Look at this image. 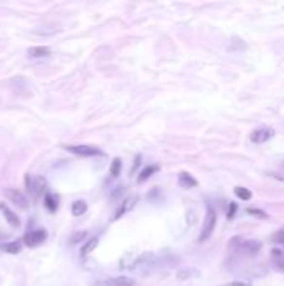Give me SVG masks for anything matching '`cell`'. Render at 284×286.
Segmentation results:
<instances>
[{
	"label": "cell",
	"instance_id": "8fae6325",
	"mask_svg": "<svg viewBox=\"0 0 284 286\" xmlns=\"http://www.w3.org/2000/svg\"><path fill=\"white\" fill-rule=\"evenodd\" d=\"M261 250V243L257 239H249V241H244V243L241 244V251H244L248 256H254L259 253Z\"/></svg>",
	"mask_w": 284,
	"mask_h": 286
},
{
	"label": "cell",
	"instance_id": "7c38bea8",
	"mask_svg": "<svg viewBox=\"0 0 284 286\" xmlns=\"http://www.w3.org/2000/svg\"><path fill=\"white\" fill-rule=\"evenodd\" d=\"M198 276H199V271L196 268H181L176 273V278L179 281H187L191 278H198Z\"/></svg>",
	"mask_w": 284,
	"mask_h": 286
},
{
	"label": "cell",
	"instance_id": "4fadbf2b",
	"mask_svg": "<svg viewBox=\"0 0 284 286\" xmlns=\"http://www.w3.org/2000/svg\"><path fill=\"white\" fill-rule=\"evenodd\" d=\"M50 55V49L49 47H44V45H39V47H32L29 49V57H49Z\"/></svg>",
	"mask_w": 284,
	"mask_h": 286
},
{
	"label": "cell",
	"instance_id": "5bb4252c",
	"mask_svg": "<svg viewBox=\"0 0 284 286\" xmlns=\"http://www.w3.org/2000/svg\"><path fill=\"white\" fill-rule=\"evenodd\" d=\"M179 184L184 187V189H189V187L198 186V181L192 178L191 174H187V172H181L179 174Z\"/></svg>",
	"mask_w": 284,
	"mask_h": 286
},
{
	"label": "cell",
	"instance_id": "ba28073f",
	"mask_svg": "<svg viewBox=\"0 0 284 286\" xmlns=\"http://www.w3.org/2000/svg\"><path fill=\"white\" fill-rule=\"evenodd\" d=\"M137 199H139L137 196H129V198L124 199L120 208L116 211V214H114V219H119V218H122L124 214L127 213V211H131L135 204H137Z\"/></svg>",
	"mask_w": 284,
	"mask_h": 286
},
{
	"label": "cell",
	"instance_id": "d6986e66",
	"mask_svg": "<svg viewBox=\"0 0 284 286\" xmlns=\"http://www.w3.org/2000/svg\"><path fill=\"white\" fill-rule=\"evenodd\" d=\"M85 211H87V204L82 199H79V201H75L74 204H72V214H74V216H82Z\"/></svg>",
	"mask_w": 284,
	"mask_h": 286
},
{
	"label": "cell",
	"instance_id": "3957f363",
	"mask_svg": "<svg viewBox=\"0 0 284 286\" xmlns=\"http://www.w3.org/2000/svg\"><path fill=\"white\" fill-rule=\"evenodd\" d=\"M156 265V254L154 253H141L135 256L127 265V269H141V268H152Z\"/></svg>",
	"mask_w": 284,
	"mask_h": 286
},
{
	"label": "cell",
	"instance_id": "277c9868",
	"mask_svg": "<svg viewBox=\"0 0 284 286\" xmlns=\"http://www.w3.org/2000/svg\"><path fill=\"white\" fill-rule=\"evenodd\" d=\"M64 148L72 154H77V156H84V157L100 156L102 154V151L94 148V146H64Z\"/></svg>",
	"mask_w": 284,
	"mask_h": 286
},
{
	"label": "cell",
	"instance_id": "9c48e42d",
	"mask_svg": "<svg viewBox=\"0 0 284 286\" xmlns=\"http://www.w3.org/2000/svg\"><path fill=\"white\" fill-rule=\"evenodd\" d=\"M272 129H267V127H261V129H256L254 133L251 134V141L256 142V144H263V142L269 141L272 137Z\"/></svg>",
	"mask_w": 284,
	"mask_h": 286
},
{
	"label": "cell",
	"instance_id": "cb8c5ba5",
	"mask_svg": "<svg viewBox=\"0 0 284 286\" xmlns=\"http://www.w3.org/2000/svg\"><path fill=\"white\" fill-rule=\"evenodd\" d=\"M272 241L274 243H281L283 246H284V229H281V231H278L274 236H272Z\"/></svg>",
	"mask_w": 284,
	"mask_h": 286
},
{
	"label": "cell",
	"instance_id": "d4e9b609",
	"mask_svg": "<svg viewBox=\"0 0 284 286\" xmlns=\"http://www.w3.org/2000/svg\"><path fill=\"white\" fill-rule=\"evenodd\" d=\"M224 286H252V285H251V281H233V283L224 285Z\"/></svg>",
	"mask_w": 284,
	"mask_h": 286
},
{
	"label": "cell",
	"instance_id": "603a6c76",
	"mask_svg": "<svg viewBox=\"0 0 284 286\" xmlns=\"http://www.w3.org/2000/svg\"><path fill=\"white\" fill-rule=\"evenodd\" d=\"M85 238V231H81V233H75L74 236L70 238V243L72 244H75V243H79V241H82Z\"/></svg>",
	"mask_w": 284,
	"mask_h": 286
},
{
	"label": "cell",
	"instance_id": "5b68a950",
	"mask_svg": "<svg viewBox=\"0 0 284 286\" xmlns=\"http://www.w3.org/2000/svg\"><path fill=\"white\" fill-rule=\"evenodd\" d=\"M45 238H47V233H45L44 229H35V231L25 233L24 243L27 244V246L33 248V246H39L40 243H44Z\"/></svg>",
	"mask_w": 284,
	"mask_h": 286
},
{
	"label": "cell",
	"instance_id": "30bf717a",
	"mask_svg": "<svg viewBox=\"0 0 284 286\" xmlns=\"http://www.w3.org/2000/svg\"><path fill=\"white\" fill-rule=\"evenodd\" d=\"M0 209H2L3 216H5L7 223H9L12 228H18L20 226V219H18V216L14 213L12 209H9V206L5 204V202H0Z\"/></svg>",
	"mask_w": 284,
	"mask_h": 286
},
{
	"label": "cell",
	"instance_id": "e0dca14e",
	"mask_svg": "<svg viewBox=\"0 0 284 286\" xmlns=\"http://www.w3.org/2000/svg\"><path fill=\"white\" fill-rule=\"evenodd\" d=\"M0 248L9 254H17V253H20V250H22V243L20 241H12V243L2 244Z\"/></svg>",
	"mask_w": 284,
	"mask_h": 286
},
{
	"label": "cell",
	"instance_id": "52a82bcc",
	"mask_svg": "<svg viewBox=\"0 0 284 286\" xmlns=\"http://www.w3.org/2000/svg\"><path fill=\"white\" fill-rule=\"evenodd\" d=\"M134 281L131 278L119 276V278H107V280H97L94 281L92 286H132Z\"/></svg>",
	"mask_w": 284,
	"mask_h": 286
},
{
	"label": "cell",
	"instance_id": "484cf974",
	"mask_svg": "<svg viewBox=\"0 0 284 286\" xmlns=\"http://www.w3.org/2000/svg\"><path fill=\"white\" fill-rule=\"evenodd\" d=\"M234 213H236V204H231V209H229V213H227V218H229V219H233L234 218Z\"/></svg>",
	"mask_w": 284,
	"mask_h": 286
},
{
	"label": "cell",
	"instance_id": "7a4b0ae2",
	"mask_svg": "<svg viewBox=\"0 0 284 286\" xmlns=\"http://www.w3.org/2000/svg\"><path fill=\"white\" fill-rule=\"evenodd\" d=\"M25 186H27V189L33 198H40L47 189V181L42 176H27L25 178Z\"/></svg>",
	"mask_w": 284,
	"mask_h": 286
},
{
	"label": "cell",
	"instance_id": "7402d4cb",
	"mask_svg": "<svg viewBox=\"0 0 284 286\" xmlns=\"http://www.w3.org/2000/svg\"><path fill=\"white\" fill-rule=\"evenodd\" d=\"M249 214H252V216H257V218H263V219H266L267 218V214L264 213V211H261V209H256V208H248L246 209Z\"/></svg>",
	"mask_w": 284,
	"mask_h": 286
},
{
	"label": "cell",
	"instance_id": "8992f818",
	"mask_svg": "<svg viewBox=\"0 0 284 286\" xmlns=\"http://www.w3.org/2000/svg\"><path fill=\"white\" fill-rule=\"evenodd\" d=\"M3 194L9 198L10 202H14L15 206H18V208L25 209L29 206V201L27 198H25L24 194H22V191H17V189H3Z\"/></svg>",
	"mask_w": 284,
	"mask_h": 286
},
{
	"label": "cell",
	"instance_id": "4316f807",
	"mask_svg": "<svg viewBox=\"0 0 284 286\" xmlns=\"http://www.w3.org/2000/svg\"><path fill=\"white\" fill-rule=\"evenodd\" d=\"M274 265L279 271H284V258H281L279 261H274Z\"/></svg>",
	"mask_w": 284,
	"mask_h": 286
},
{
	"label": "cell",
	"instance_id": "2e32d148",
	"mask_svg": "<svg viewBox=\"0 0 284 286\" xmlns=\"http://www.w3.org/2000/svg\"><path fill=\"white\" fill-rule=\"evenodd\" d=\"M159 171V166L157 164H150V166H147V168H144L142 169V172L139 174V178H137V181L139 183H144V181H147L150 178V176L154 174V172H157Z\"/></svg>",
	"mask_w": 284,
	"mask_h": 286
},
{
	"label": "cell",
	"instance_id": "ffe728a7",
	"mask_svg": "<svg viewBox=\"0 0 284 286\" xmlns=\"http://www.w3.org/2000/svg\"><path fill=\"white\" fill-rule=\"evenodd\" d=\"M234 194H236L239 199H242V201H249V199L252 198V193H251V191L246 189V187H242V186L234 187Z\"/></svg>",
	"mask_w": 284,
	"mask_h": 286
},
{
	"label": "cell",
	"instance_id": "6da1fadb",
	"mask_svg": "<svg viewBox=\"0 0 284 286\" xmlns=\"http://www.w3.org/2000/svg\"><path fill=\"white\" fill-rule=\"evenodd\" d=\"M216 223H217V214H216L213 206H207V214L202 224V231H200V235H199V243H204V241H207L211 238V235H213L216 229Z\"/></svg>",
	"mask_w": 284,
	"mask_h": 286
},
{
	"label": "cell",
	"instance_id": "9a60e30c",
	"mask_svg": "<svg viewBox=\"0 0 284 286\" xmlns=\"http://www.w3.org/2000/svg\"><path fill=\"white\" fill-rule=\"evenodd\" d=\"M44 204H45V208L50 211V213H54V211H57V208H59V198H57L55 194H52V193L45 194Z\"/></svg>",
	"mask_w": 284,
	"mask_h": 286
},
{
	"label": "cell",
	"instance_id": "44dd1931",
	"mask_svg": "<svg viewBox=\"0 0 284 286\" xmlns=\"http://www.w3.org/2000/svg\"><path fill=\"white\" fill-rule=\"evenodd\" d=\"M120 168H122V163H120L119 157H116V159L112 161V164H111V176H112V178H117V176L120 174Z\"/></svg>",
	"mask_w": 284,
	"mask_h": 286
},
{
	"label": "cell",
	"instance_id": "ac0fdd59",
	"mask_svg": "<svg viewBox=\"0 0 284 286\" xmlns=\"http://www.w3.org/2000/svg\"><path fill=\"white\" fill-rule=\"evenodd\" d=\"M97 244H99V238H92V239H89L87 243L82 246V250H81V254L82 256H87V254H90L94 250L97 248Z\"/></svg>",
	"mask_w": 284,
	"mask_h": 286
}]
</instances>
